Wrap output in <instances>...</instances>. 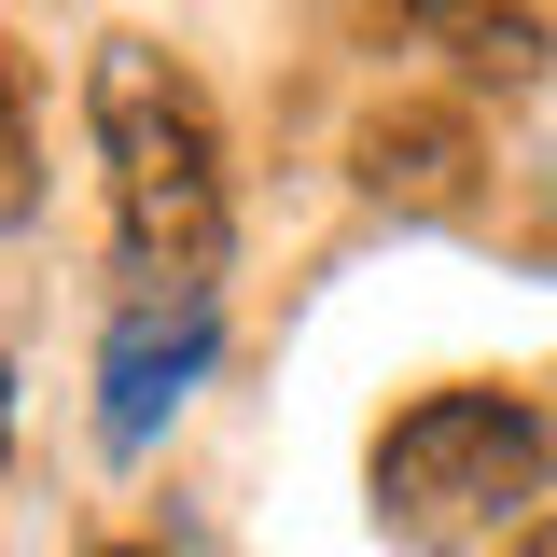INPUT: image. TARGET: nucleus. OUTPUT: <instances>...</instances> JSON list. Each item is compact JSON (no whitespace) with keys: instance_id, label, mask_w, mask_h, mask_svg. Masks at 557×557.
<instances>
[{"instance_id":"0eeeda50","label":"nucleus","mask_w":557,"mask_h":557,"mask_svg":"<svg viewBox=\"0 0 557 557\" xmlns=\"http://www.w3.org/2000/svg\"><path fill=\"white\" fill-rule=\"evenodd\" d=\"M112 557H168V544H112Z\"/></svg>"},{"instance_id":"20e7f679","label":"nucleus","mask_w":557,"mask_h":557,"mask_svg":"<svg viewBox=\"0 0 557 557\" xmlns=\"http://www.w3.org/2000/svg\"><path fill=\"white\" fill-rule=\"evenodd\" d=\"M196 362H209V307L168 321V293H139V321L112 335V362H98V432H112V446H153V418L196 391Z\"/></svg>"},{"instance_id":"f257e3e1","label":"nucleus","mask_w":557,"mask_h":557,"mask_svg":"<svg viewBox=\"0 0 557 557\" xmlns=\"http://www.w3.org/2000/svg\"><path fill=\"white\" fill-rule=\"evenodd\" d=\"M84 112H98V168H112V223H126L139 293L209 307V265H223V126H209V98L153 42H112Z\"/></svg>"},{"instance_id":"f03ea898","label":"nucleus","mask_w":557,"mask_h":557,"mask_svg":"<svg viewBox=\"0 0 557 557\" xmlns=\"http://www.w3.org/2000/svg\"><path fill=\"white\" fill-rule=\"evenodd\" d=\"M544 418L516 405V391H432L376 432V516H405V530H474L502 502H530L544 487Z\"/></svg>"},{"instance_id":"423d86ee","label":"nucleus","mask_w":557,"mask_h":557,"mask_svg":"<svg viewBox=\"0 0 557 557\" xmlns=\"http://www.w3.org/2000/svg\"><path fill=\"white\" fill-rule=\"evenodd\" d=\"M502 557H557V516H530V530H516V544H502Z\"/></svg>"},{"instance_id":"7ed1b4c3","label":"nucleus","mask_w":557,"mask_h":557,"mask_svg":"<svg viewBox=\"0 0 557 557\" xmlns=\"http://www.w3.org/2000/svg\"><path fill=\"white\" fill-rule=\"evenodd\" d=\"M348 168H362V196L405 209V223L474 209V126H460V112H376V126L348 139Z\"/></svg>"},{"instance_id":"39448f33","label":"nucleus","mask_w":557,"mask_h":557,"mask_svg":"<svg viewBox=\"0 0 557 557\" xmlns=\"http://www.w3.org/2000/svg\"><path fill=\"white\" fill-rule=\"evenodd\" d=\"M405 28L460 42V70H474V84H530V70H544V14H446V0H432V14H405Z\"/></svg>"}]
</instances>
